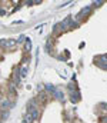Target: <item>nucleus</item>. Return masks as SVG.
<instances>
[{
	"label": "nucleus",
	"mask_w": 107,
	"mask_h": 123,
	"mask_svg": "<svg viewBox=\"0 0 107 123\" xmlns=\"http://www.w3.org/2000/svg\"><path fill=\"white\" fill-rule=\"evenodd\" d=\"M24 122H26V123H33V122H34V120H33V117L30 116V113H26V115H24Z\"/></svg>",
	"instance_id": "4468645a"
},
{
	"label": "nucleus",
	"mask_w": 107,
	"mask_h": 123,
	"mask_svg": "<svg viewBox=\"0 0 107 123\" xmlns=\"http://www.w3.org/2000/svg\"><path fill=\"white\" fill-rule=\"evenodd\" d=\"M20 82H22V79H20V66H19V67H16L14 72H13V83L19 86Z\"/></svg>",
	"instance_id": "f03ea898"
},
{
	"label": "nucleus",
	"mask_w": 107,
	"mask_h": 123,
	"mask_svg": "<svg viewBox=\"0 0 107 123\" xmlns=\"http://www.w3.org/2000/svg\"><path fill=\"white\" fill-rule=\"evenodd\" d=\"M32 47H33V44H32V39H30V37H26V40H24V50H26V52H30Z\"/></svg>",
	"instance_id": "6e6552de"
},
{
	"label": "nucleus",
	"mask_w": 107,
	"mask_h": 123,
	"mask_svg": "<svg viewBox=\"0 0 107 123\" xmlns=\"http://www.w3.org/2000/svg\"><path fill=\"white\" fill-rule=\"evenodd\" d=\"M0 123H1V122H0Z\"/></svg>",
	"instance_id": "393cba45"
},
{
	"label": "nucleus",
	"mask_w": 107,
	"mask_h": 123,
	"mask_svg": "<svg viewBox=\"0 0 107 123\" xmlns=\"http://www.w3.org/2000/svg\"><path fill=\"white\" fill-rule=\"evenodd\" d=\"M53 96H54L57 100H60V102H64V93L62 92V90H56V92L53 93Z\"/></svg>",
	"instance_id": "1a4fd4ad"
},
{
	"label": "nucleus",
	"mask_w": 107,
	"mask_h": 123,
	"mask_svg": "<svg viewBox=\"0 0 107 123\" xmlns=\"http://www.w3.org/2000/svg\"><path fill=\"white\" fill-rule=\"evenodd\" d=\"M24 40H26V37H24V36L22 34V36H20V37H19V39H17L16 42H17V43H22V42H24Z\"/></svg>",
	"instance_id": "a211bd4d"
},
{
	"label": "nucleus",
	"mask_w": 107,
	"mask_h": 123,
	"mask_svg": "<svg viewBox=\"0 0 107 123\" xmlns=\"http://www.w3.org/2000/svg\"><path fill=\"white\" fill-rule=\"evenodd\" d=\"M17 46V42L14 40V39H9V40H6V43H4V47L6 49H14Z\"/></svg>",
	"instance_id": "423d86ee"
},
{
	"label": "nucleus",
	"mask_w": 107,
	"mask_h": 123,
	"mask_svg": "<svg viewBox=\"0 0 107 123\" xmlns=\"http://www.w3.org/2000/svg\"><path fill=\"white\" fill-rule=\"evenodd\" d=\"M0 102H1V96H0Z\"/></svg>",
	"instance_id": "5701e85b"
},
{
	"label": "nucleus",
	"mask_w": 107,
	"mask_h": 123,
	"mask_svg": "<svg viewBox=\"0 0 107 123\" xmlns=\"http://www.w3.org/2000/svg\"><path fill=\"white\" fill-rule=\"evenodd\" d=\"M70 19H71V17H67V19H64L63 22H60V23H59L60 31H64V30H67V29H69V22H70Z\"/></svg>",
	"instance_id": "39448f33"
},
{
	"label": "nucleus",
	"mask_w": 107,
	"mask_h": 123,
	"mask_svg": "<svg viewBox=\"0 0 107 123\" xmlns=\"http://www.w3.org/2000/svg\"><path fill=\"white\" fill-rule=\"evenodd\" d=\"M101 4H103V1H101V0H96V1H93V6H94V7L101 6Z\"/></svg>",
	"instance_id": "f3484780"
},
{
	"label": "nucleus",
	"mask_w": 107,
	"mask_h": 123,
	"mask_svg": "<svg viewBox=\"0 0 107 123\" xmlns=\"http://www.w3.org/2000/svg\"><path fill=\"white\" fill-rule=\"evenodd\" d=\"M22 123H26V122H24V120H23V122H22Z\"/></svg>",
	"instance_id": "b1692460"
},
{
	"label": "nucleus",
	"mask_w": 107,
	"mask_h": 123,
	"mask_svg": "<svg viewBox=\"0 0 107 123\" xmlns=\"http://www.w3.org/2000/svg\"><path fill=\"white\" fill-rule=\"evenodd\" d=\"M24 4H26V6H32V4H33V1H26Z\"/></svg>",
	"instance_id": "412c9836"
},
{
	"label": "nucleus",
	"mask_w": 107,
	"mask_h": 123,
	"mask_svg": "<svg viewBox=\"0 0 107 123\" xmlns=\"http://www.w3.org/2000/svg\"><path fill=\"white\" fill-rule=\"evenodd\" d=\"M53 33H56V34H59V33H62V31H60V27H59V23L53 26Z\"/></svg>",
	"instance_id": "dca6fc26"
},
{
	"label": "nucleus",
	"mask_w": 107,
	"mask_h": 123,
	"mask_svg": "<svg viewBox=\"0 0 107 123\" xmlns=\"http://www.w3.org/2000/svg\"><path fill=\"white\" fill-rule=\"evenodd\" d=\"M69 25H70V29H77V27L80 26L77 22H74V20H71V19H70V22H69Z\"/></svg>",
	"instance_id": "2eb2a0df"
},
{
	"label": "nucleus",
	"mask_w": 107,
	"mask_h": 123,
	"mask_svg": "<svg viewBox=\"0 0 107 123\" xmlns=\"http://www.w3.org/2000/svg\"><path fill=\"white\" fill-rule=\"evenodd\" d=\"M7 14V10H4L3 7H0V16H6Z\"/></svg>",
	"instance_id": "6ab92c4d"
},
{
	"label": "nucleus",
	"mask_w": 107,
	"mask_h": 123,
	"mask_svg": "<svg viewBox=\"0 0 107 123\" xmlns=\"http://www.w3.org/2000/svg\"><path fill=\"white\" fill-rule=\"evenodd\" d=\"M27 73H29V66H27V64H23V66L20 67V79L27 77Z\"/></svg>",
	"instance_id": "0eeeda50"
},
{
	"label": "nucleus",
	"mask_w": 107,
	"mask_h": 123,
	"mask_svg": "<svg viewBox=\"0 0 107 123\" xmlns=\"http://www.w3.org/2000/svg\"><path fill=\"white\" fill-rule=\"evenodd\" d=\"M0 106H1V109H4V110H9L10 107H13V106H14V103H13V102H10L9 99H1V102H0Z\"/></svg>",
	"instance_id": "7ed1b4c3"
},
{
	"label": "nucleus",
	"mask_w": 107,
	"mask_h": 123,
	"mask_svg": "<svg viewBox=\"0 0 107 123\" xmlns=\"http://www.w3.org/2000/svg\"><path fill=\"white\" fill-rule=\"evenodd\" d=\"M100 67L101 69H106V55H101L100 56Z\"/></svg>",
	"instance_id": "ddd939ff"
},
{
	"label": "nucleus",
	"mask_w": 107,
	"mask_h": 123,
	"mask_svg": "<svg viewBox=\"0 0 107 123\" xmlns=\"http://www.w3.org/2000/svg\"><path fill=\"white\" fill-rule=\"evenodd\" d=\"M91 10H93V7H91V6L83 7V10L77 14V17H76V19H77V20H80V22H83V17H84V16H89V14L91 13Z\"/></svg>",
	"instance_id": "f257e3e1"
},
{
	"label": "nucleus",
	"mask_w": 107,
	"mask_h": 123,
	"mask_svg": "<svg viewBox=\"0 0 107 123\" xmlns=\"http://www.w3.org/2000/svg\"><path fill=\"white\" fill-rule=\"evenodd\" d=\"M9 116H10V112L9 110H1V122L3 120H7Z\"/></svg>",
	"instance_id": "f8f14e48"
},
{
	"label": "nucleus",
	"mask_w": 107,
	"mask_h": 123,
	"mask_svg": "<svg viewBox=\"0 0 107 123\" xmlns=\"http://www.w3.org/2000/svg\"><path fill=\"white\" fill-rule=\"evenodd\" d=\"M29 113H30V116L33 117V120H37L39 116H40V112H39L37 107H29Z\"/></svg>",
	"instance_id": "20e7f679"
},
{
	"label": "nucleus",
	"mask_w": 107,
	"mask_h": 123,
	"mask_svg": "<svg viewBox=\"0 0 107 123\" xmlns=\"http://www.w3.org/2000/svg\"><path fill=\"white\" fill-rule=\"evenodd\" d=\"M17 23H19V25H22V23H23V20H19V22L16 20V22H13V25H17Z\"/></svg>",
	"instance_id": "aec40b11"
},
{
	"label": "nucleus",
	"mask_w": 107,
	"mask_h": 123,
	"mask_svg": "<svg viewBox=\"0 0 107 123\" xmlns=\"http://www.w3.org/2000/svg\"><path fill=\"white\" fill-rule=\"evenodd\" d=\"M101 123H106V116H103V117H101Z\"/></svg>",
	"instance_id": "4be33fe9"
},
{
	"label": "nucleus",
	"mask_w": 107,
	"mask_h": 123,
	"mask_svg": "<svg viewBox=\"0 0 107 123\" xmlns=\"http://www.w3.org/2000/svg\"><path fill=\"white\" fill-rule=\"evenodd\" d=\"M16 89H17V85H14L13 82H10V83H9V92L11 93V94H16V93H17Z\"/></svg>",
	"instance_id": "9b49d317"
},
{
	"label": "nucleus",
	"mask_w": 107,
	"mask_h": 123,
	"mask_svg": "<svg viewBox=\"0 0 107 123\" xmlns=\"http://www.w3.org/2000/svg\"><path fill=\"white\" fill-rule=\"evenodd\" d=\"M44 89H46V90H47L49 93H51V94H53V93L57 90V89H56V86H54V85H51V83H47V85L44 86Z\"/></svg>",
	"instance_id": "9d476101"
}]
</instances>
